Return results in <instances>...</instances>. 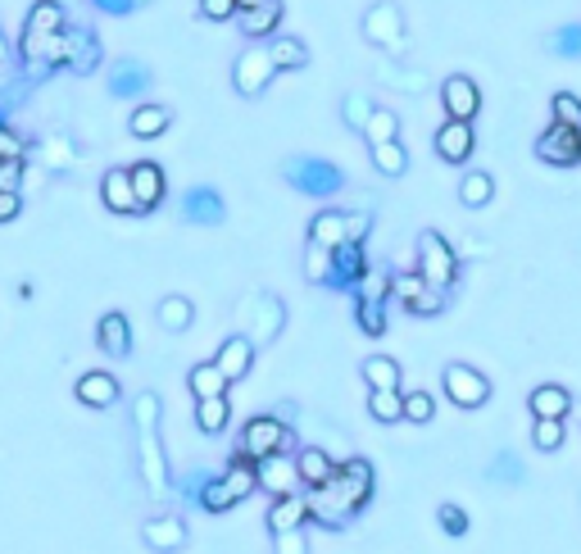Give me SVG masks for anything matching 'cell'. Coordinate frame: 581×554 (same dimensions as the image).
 Instances as JSON below:
<instances>
[{
    "label": "cell",
    "instance_id": "2e32d148",
    "mask_svg": "<svg viewBox=\"0 0 581 554\" xmlns=\"http://www.w3.org/2000/svg\"><path fill=\"white\" fill-rule=\"evenodd\" d=\"M214 364H218V373L227 377V382H241V377L250 373V364H255V341L250 337H227L223 345H218V355H214Z\"/></svg>",
    "mask_w": 581,
    "mask_h": 554
},
{
    "label": "cell",
    "instance_id": "ffe728a7",
    "mask_svg": "<svg viewBox=\"0 0 581 554\" xmlns=\"http://www.w3.org/2000/svg\"><path fill=\"white\" fill-rule=\"evenodd\" d=\"M432 146H437V155H441L445 164H464V160H472V146H477L472 123H445Z\"/></svg>",
    "mask_w": 581,
    "mask_h": 554
},
{
    "label": "cell",
    "instance_id": "ac0fdd59",
    "mask_svg": "<svg viewBox=\"0 0 581 554\" xmlns=\"http://www.w3.org/2000/svg\"><path fill=\"white\" fill-rule=\"evenodd\" d=\"M150 87V68L141 60H114L110 64V96L114 100H137Z\"/></svg>",
    "mask_w": 581,
    "mask_h": 554
},
{
    "label": "cell",
    "instance_id": "7bdbcfd3",
    "mask_svg": "<svg viewBox=\"0 0 581 554\" xmlns=\"http://www.w3.org/2000/svg\"><path fill=\"white\" fill-rule=\"evenodd\" d=\"M372 100L364 96V91H350L345 100H341V114H345V123H350V128H355V133H364L368 128V118H372Z\"/></svg>",
    "mask_w": 581,
    "mask_h": 554
},
{
    "label": "cell",
    "instance_id": "4dcf8cb0",
    "mask_svg": "<svg viewBox=\"0 0 581 554\" xmlns=\"http://www.w3.org/2000/svg\"><path fill=\"white\" fill-rule=\"evenodd\" d=\"M187 387H191L195 400H214V395H227V387H232V382H227V377L218 373V364L210 360V364H195V368H191Z\"/></svg>",
    "mask_w": 581,
    "mask_h": 554
},
{
    "label": "cell",
    "instance_id": "ab89813d",
    "mask_svg": "<svg viewBox=\"0 0 581 554\" xmlns=\"http://www.w3.org/2000/svg\"><path fill=\"white\" fill-rule=\"evenodd\" d=\"M355 318L368 337H382L387 332V300H372V295H359V305H355Z\"/></svg>",
    "mask_w": 581,
    "mask_h": 554
},
{
    "label": "cell",
    "instance_id": "f6af8a7d",
    "mask_svg": "<svg viewBox=\"0 0 581 554\" xmlns=\"http://www.w3.org/2000/svg\"><path fill=\"white\" fill-rule=\"evenodd\" d=\"M214 468H187L182 477H178V491H182V500H191V505H200V495H205V487L214 482Z\"/></svg>",
    "mask_w": 581,
    "mask_h": 554
},
{
    "label": "cell",
    "instance_id": "9c48e42d",
    "mask_svg": "<svg viewBox=\"0 0 581 554\" xmlns=\"http://www.w3.org/2000/svg\"><path fill=\"white\" fill-rule=\"evenodd\" d=\"M536 160H545L554 168H577L581 164V128L550 123V128L536 137Z\"/></svg>",
    "mask_w": 581,
    "mask_h": 554
},
{
    "label": "cell",
    "instance_id": "ee69618b",
    "mask_svg": "<svg viewBox=\"0 0 581 554\" xmlns=\"http://www.w3.org/2000/svg\"><path fill=\"white\" fill-rule=\"evenodd\" d=\"M364 137H368L372 146H382V141H400V118H395L391 110H372Z\"/></svg>",
    "mask_w": 581,
    "mask_h": 554
},
{
    "label": "cell",
    "instance_id": "d590c367",
    "mask_svg": "<svg viewBox=\"0 0 581 554\" xmlns=\"http://www.w3.org/2000/svg\"><path fill=\"white\" fill-rule=\"evenodd\" d=\"M268 55H273L277 68H305L310 64V50H305V41H300V37H277L268 46Z\"/></svg>",
    "mask_w": 581,
    "mask_h": 554
},
{
    "label": "cell",
    "instance_id": "6da1fadb",
    "mask_svg": "<svg viewBox=\"0 0 581 554\" xmlns=\"http://www.w3.org/2000/svg\"><path fill=\"white\" fill-rule=\"evenodd\" d=\"M372 500V464L368 459H345L332 482L314 487L310 495V518H318L323 527H345L364 505Z\"/></svg>",
    "mask_w": 581,
    "mask_h": 554
},
{
    "label": "cell",
    "instance_id": "e0dca14e",
    "mask_svg": "<svg viewBox=\"0 0 581 554\" xmlns=\"http://www.w3.org/2000/svg\"><path fill=\"white\" fill-rule=\"evenodd\" d=\"M255 482H260L264 491H273L277 500H282V495H295L300 473H295V464H291L287 455H268V459L255 464Z\"/></svg>",
    "mask_w": 581,
    "mask_h": 554
},
{
    "label": "cell",
    "instance_id": "30bf717a",
    "mask_svg": "<svg viewBox=\"0 0 581 554\" xmlns=\"http://www.w3.org/2000/svg\"><path fill=\"white\" fill-rule=\"evenodd\" d=\"M273 73H277V64L268 55V46H250V50H241L237 64H232V83H237L241 96H260L273 83Z\"/></svg>",
    "mask_w": 581,
    "mask_h": 554
},
{
    "label": "cell",
    "instance_id": "c3c4849f",
    "mask_svg": "<svg viewBox=\"0 0 581 554\" xmlns=\"http://www.w3.org/2000/svg\"><path fill=\"white\" fill-rule=\"evenodd\" d=\"M550 110H554V123H568V128H581V100L572 91H559L550 100Z\"/></svg>",
    "mask_w": 581,
    "mask_h": 554
},
{
    "label": "cell",
    "instance_id": "f35d334b",
    "mask_svg": "<svg viewBox=\"0 0 581 554\" xmlns=\"http://www.w3.org/2000/svg\"><path fill=\"white\" fill-rule=\"evenodd\" d=\"M191 318H195V310H191V300H187V295H168V300H160V323L168 327V332H187Z\"/></svg>",
    "mask_w": 581,
    "mask_h": 554
},
{
    "label": "cell",
    "instance_id": "5bb4252c",
    "mask_svg": "<svg viewBox=\"0 0 581 554\" xmlns=\"http://www.w3.org/2000/svg\"><path fill=\"white\" fill-rule=\"evenodd\" d=\"M245 318H250V327H255V332H250V341H273L277 332H282V323H287V310H282V300L277 295H268V291H260L255 300H245V310H241Z\"/></svg>",
    "mask_w": 581,
    "mask_h": 554
},
{
    "label": "cell",
    "instance_id": "1f68e13d",
    "mask_svg": "<svg viewBox=\"0 0 581 554\" xmlns=\"http://www.w3.org/2000/svg\"><path fill=\"white\" fill-rule=\"evenodd\" d=\"M237 18H241V33H245L250 41H260V37L277 33V23H282V5H277V0H268V5L250 10V14H237Z\"/></svg>",
    "mask_w": 581,
    "mask_h": 554
},
{
    "label": "cell",
    "instance_id": "816d5d0a",
    "mask_svg": "<svg viewBox=\"0 0 581 554\" xmlns=\"http://www.w3.org/2000/svg\"><path fill=\"white\" fill-rule=\"evenodd\" d=\"M437 522H441L445 537H464V532H468V514H464L459 505H441V509H437Z\"/></svg>",
    "mask_w": 581,
    "mask_h": 554
},
{
    "label": "cell",
    "instance_id": "836d02e7",
    "mask_svg": "<svg viewBox=\"0 0 581 554\" xmlns=\"http://www.w3.org/2000/svg\"><path fill=\"white\" fill-rule=\"evenodd\" d=\"M168 123H173V114H168L164 105H141V110L128 118V128H132V137H164Z\"/></svg>",
    "mask_w": 581,
    "mask_h": 554
},
{
    "label": "cell",
    "instance_id": "9a60e30c",
    "mask_svg": "<svg viewBox=\"0 0 581 554\" xmlns=\"http://www.w3.org/2000/svg\"><path fill=\"white\" fill-rule=\"evenodd\" d=\"M223 214H227V205H223V196L214 187H191L182 196V218L195 223V228H218Z\"/></svg>",
    "mask_w": 581,
    "mask_h": 554
},
{
    "label": "cell",
    "instance_id": "7c38bea8",
    "mask_svg": "<svg viewBox=\"0 0 581 554\" xmlns=\"http://www.w3.org/2000/svg\"><path fill=\"white\" fill-rule=\"evenodd\" d=\"M364 37L372 46H382V50H404V14H400V5H391V0L372 5L364 14Z\"/></svg>",
    "mask_w": 581,
    "mask_h": 554
},
{
    "label": "cell",
    "instance_id": "277c9868",
    "mask_svg": "<svg viewBox=\"0 0 581 554\" xmlns=\"http://www.w3.org/2000/svg\"><path fill=\"white\" fill-rule=\"evenodd\" d=\"M255 487H260L255 482V464H250L241 450H237V459L227 464V473H218L214 482L205 487V495H200V509H205V514H223V509H232L237 500H245Z\"/></svg>",
    "mask_w": 581,
    "mask_h": 554
},
{
    "label": "cell",
    "instance_id": "91938a15",
    "mask_svg": "<svg viewBox=\"0 0 581 554\" xmlns=\"http://www.w3.org/2000/svg\"><path fill=\"white\" fill-rule=\"evenodd\" d=\"M18 214V196H5V191H0V223H10Z\"/></svg>",
    "mask_w": 581,
    "mask_h": 554
},
{
    "label": "cell",
    "instance_id": "f5cc1de1",
    "mask_svg": "<svg viewBox=\"0 0 581 554\" xmlns=\"http://www.w3.org/2000/svg\"><path fill=\"white\" fill-rule=\"evenodd\" d=\"M23 160H0V191L5 196H18V187H23Z\"/></svg>",
    "mask_w": 581,
    "mask_h": 554
},
{
    "label": "cell",
    "instance_id": "681fc988",
    "mask_svg": "<svg viewBox=\"0 0 581 554\" xmlns=\"http://www.w3.org/2000/svg\"><path fill=\"white\" fill-rule=\"evenodd\" d=\"M432 414H437V400L427 395V391H409V395H404V418H409V423H427Z\"/></svg>",
    "mask_w": 581,
    "mask_h": 554
},
{
    "label": "cell",
    "instance_id": "9f6ffc18",
    "mask_svg": "<svg viewBox=\"0 0 581 554\" xmlns=\"http://www.w3.org/2000/svg\"><path fill=\"white\" fill-rule=\"evenodd\" d=\"M200 14H205L210 23H223L237 14V0H200Z\"/></svg>",
    "mask_w": 581,
    "mask_h": 554
},
{
    "label": "cell",
    "instance_id": "d6986e66",
    "mask_svg": "<svg viewBox=\"0 0 581 554\" xmlns=\"http://www.w3.org/2000/svg\"><path fill=\"white\" fill-rule=\"evenodd\" d=\"M141 537H146L150 550H160V554L182 550V545H187V522H182L178 514H160V518H150V522L141 527Z\"/></svg>",
    "mask_w": 581,
    "mask_h": 554
},
{
    "label": "cell",
    "instance_id": "74e56055",
    "mask_svg": "<svg viewBox=\"0 0 581 554\" xmlns=\"http://www.w3.org/2000/svg\"><path fill=\"white\" fill-rule=\"evenodd\" d=\"M545 50L550 55H564V60H581V23H564L545 37Z\"/></svg>",
    "mask_w": 581,
    "mask_h": 554
},
{
    "label": "cell",
    "instance_id": "6f0895ef",
    "mask_svg": "<svg viewBox=\"0 0 581 554\" xmlns=\"http://www.w3.org/2000/svg\"><path fill=\"white\" fill-rule=\"evenodd\" d=\"M91 5H96L100 14H114V18H128V14H137V10H141V0H91Z\"/></svg>",
    "mask_w": 581,
    "mask_h": 554
},
{
    "label": "cell",
    "instance_id": "7a4b0ae2",
    "mask_svg": "<svg viewBox=\"0 0 581 554\" xmlns=\"http://www.w3.org/2000/svg\"><path fill=\"white\" fill-rule=\"evenodd\" d=\"M64 5L60 0H37L23 23V41H18V60L28 78H46L50 68H64Z\"/></svg>",
    "mask_w": 581,
    "mask_h": 554
},
{
    "label": "cell",
    "instance_id": "83f0119b",
    "mask_svg": "<svg viewBox=\"0 0 581 554\" xmlns=\"http://www.w3.org/2000/svg\"><path fill=\"white\" fill-rule=\"evenodd\" d=\"M310 518V500H300V495H282L277 505L268 509V527H273V537H282V532H300V522Z\"/></svg>",
    "mask_w": 581,
    "mask_h": 554
},
{
    "label": "cell",
    "instance_id": "d4e9b609",
    "mask_svg": "<svg viewBox=\"0 0 581 554\" xmlns=\"http://www.w3.org/2000/svg\"><path fill=\"white\" fill-rule=\"evenodd\" d=\"M100 196H105V205H110L114 214H141L137 196H132L128 168H110V173H105V182H100Z\"/></svg>",
    "mask_w": 581,
    "mask_h": 554
},
{
    "label": "cell",
    "instance_id": "680465c9",
    "mask_svg": "<svg viewBox=\"0 0 581 554\" xmlns=\"http://www.w3.org/2000/svg\"><path fill=\"white\" fill-rule=\"evenodd\" d=\"M277 554H310L305 532H282V537H277Z\"/></svg>",
    "mask_w": 581,
    "mask_h": 554
},
{
    "label": "cell",
    "instance_id": "7dc6e473",
    "mask_svg": "<svg viewBox=\"0 0 581 554\" xmlns=\"http://www.w3.org/2000/svg\"><path fill=\"white\" fill-rule=\"evenodd\" d=\"M327 273H332V250H323V245H305V277L310 282H327Z\"/></svg>",
    "mask_w": 581,
    "mask_h": 554
},
{
    "label": "cell",
    "instance_id": "d6a6232c",
    "mask_svg": "<svg viewBox=\"0 0 581 554\" xmlns=\"http://www.w3.org/2000/svg\"><path fill=\"white\" fill-rule=\"evenodd\" d=\"M364 382L372 391H400V364L391 355H372L364 360Z\"/></svg>",
    "mask_w": 581,
    "mask_h": 554
},
{
    "label": "cell",
    "instance_id": "484cf974",
    "mask_svg": "<svg viewBox=\"0 0 581 554\" xmlns=\"http://www.w3.org/2000/svg\"><path fill=\"white\" fill-rule=\"evenodd\" d=\"M487 482L491 487H522L527 482V464L518 450H495L491 464H487Z\"/></svg>",
    "mask_w": 581,
    "mask_h": 554
},
{
    "label": "cell",
    "instance_id": "52a82bcc",
    "mask_svg": "<svg viewBox=\"0 0 581 554\" xmlns=\"http://www.w3.org/2000/svg\"><path fill=\"white\" fill-rule=\"evenodd\" d=\"M291 441H295V437L287 432V423H277L273 414H260V418L245 423V432H241V455H245L250 464H260V459H268V455H282Z\"/></svg>",
    "mask_w": 581,
    "mask_h": 554
},
{
    "label": "cell",
    "instance_id": "6125c7cd",
    "mask_svg": "<svg viewBox=\"0 0 581 554\" xmlns=\"http://www.w3.org/2000/svg\"><path fill=\"white\" fill-rule=\"evenodd\" d=\"M10 64V46H5V33H0V68Z\"/></svg>",
    "mask_w": 581,
    "mask_h": 554
},
{
    "label": "cell",
    "instance_id": "ba28073f",
    "mask_svg": "<svg viewBox=\"0 0 581 554\" xmlns=\"http://www.w3.org/2000/svg\"><path fill=\"white\" fill-rule=\"evenodd\" d=\"M441 387H445V395H450L459 410H482L487 400H491V382H487V377L477 373L472 364H445Z\"/></svg>",
    "mask_w": 581,
    "mask_h": 554
},
{
    "label": "cell",
    "instance_id": "8fae6325",
    "mask_svg": "<svg viewBox=\"0 0 581 554\" xmlns=\"http://www.w3.org/2000/svg\"><path fill=\"white\" fill-rule=\"evenodd\" d=\"M368 277H372V268H368L364 245L345 241V245L332 250V273H327V287H332V291H359Z\"/></svg>",
    "mask_w": 581,
    "mask_h": 554
},
{
    "label": "cell",
    "instance_id": "f1b7e54d",
    "mask_svg": "<svg viewBox=\"0 0 581 554\" xmlns=\"http://www.w3.org/2000/svg\"><path fill=\"white\" fill-rule=\"evenodd\" d=\"M295 473H300V482H310V487H323V482H332L337 464L327 459V450L310 445V450H300V459H295Z\"/></svg>",
    "mask_w": 581,
    "mask_h": 554
},
{
    "label": "cell",
    "instance_id": "b9f144b4",
    "mask_svg": "<svg viewBox=\"0 0 581 554\" xmlns=\"http://www.w3.org/2000/svg\"><path fill=\"white\" fill-rule=\"evenodd\" d=\"M368 414H372L377 423L404 418V395H400V391H372V395H368Z\"/></svg>",
    "mask_w": 581,
    "mask_h": 554
},
{
    "label": "cell",
    "instance_id": "e575fe53",
    "mask_svg": "<svg viewBox=\"0 0 581 554\" xmlns=\"http://www.w3.org/2000/svg\"><path fill=\"white\" fill-rule=\"evenodd\" d=\"M227 414H232V410H227V395H214V400H195V427H200V432H223V427H227Z\"/></svg>",
    "mask_w": 581,
    "mask_h": 554
},
{
    "label": "cell",
    "instance_id": "5b68a950",
    "mask_svg": "<svg viewBox=\"0 0 581 554\" xmlns=\"http://www.w3.org/2000/svg\"><path fill=\"white\" fill-rule=\"evenodd\" d=\"M418 277L441 295L459 282V255H454V245L441 232H422L418 237Z\"/></svg>",
    "mask_w": 581,
    "mask_h": 554
},
{
    "label": "cell",
    "instance_id": "cb8c5ba5",
    "mask_svg": "<svg viewBox=\"0 0 581 554\" xmlns=\"http://www.w3.org/2000/svg\"><path fill=\"white\" fill-rule=\"evenodd\" d=\"M527 405H532L536 418H559L564 423L572 414V391L559 387V382H541L532 395H527Z\"/></svg>",
    "mask_w": 581,
    "mask_h": 554
},
{
    "label": "cell",
    "instance_id": "60d3db41",
    "mask_svg": "<svg viewBox=\"0 0 581 554\" xmlns=\"http://www.w3.org/2000/svg\"><path fill=\"white\" fill-rule=\"evenodd\" d=\"M491 196H495V182H491V173H468V178L459 182V200H464L468 210H482Z\"/></svg>",
    "mask_w": 581,
    "mask_h": 554
},
{
    "label": "cell",
    "instance_id": "603a6c76",
    "mask_svg": "<svg viewBox=\"0 0 581 554\" xmlns=\"http://www.w3.org/2000/svg\"><path fill=\"white\" fill-rule=\"evenodd\" d=\"M64 64H68L73 73H91V68L100 64V41H96V33H87V28L64 33Z\"/></svg>",
    "mask_w": 581,
    "mask_h": 554
},
{
    "label": "cell",
    "instance_id": "94428289",
    "mask_svg": "<svg viewBox=\"0 0 581 554\" xmlns=\"http://www.w3.org/2000/svg\"><path fill=\"white\" fill-rule=\"evenodd\" d=\"M260 5H268V0H237V14H250V10H260Z\"/></svg>",
    "mask_w": 581,
    "mask_h": 554
},
{
    "label": "cell",
    "instance_id": "11a10c76",
    "mask_svg": "<svg viewBox=\"0 0 581 554\" xmlns=\"http://www.w3.org/2000/svg\"><path fill=\"white\" fill-rule=\"evenodd\" d=\"M23 150H28L23 137L10 128V123H0V160H23Z\"/></svg>",
    "mask_w": 581,
    "mask_h": 554
},
{
    "label": "cell",
    "instance_id": "3957f363",
    "mask_svg": "<svg viewBox=\"0 0 581 554\" xmlns=\"http://www.w3.org/2000/svg\"><path fill=\"white\" fill-rule=\"evenodd\" d=\"M132 418H137V455H141V477L146 487L164 495L168 482V459H164V445H160V395L155 391H141L132 400Z\"/></svg>",
    "mask_w": 581,
    "mask_h": 554
},
{
    "label": "cell",
    "instance_id": "4fadbf2b",
    "mask_svg": "<svg viewBox=\"0 0 581 554\" xmlns=\"http://www.w3.org/2000/svg\"><path fill=\"white\" fill-rule=\"evenodd\" d=\"M441 105H445V118H450V123H472L477 110H482V91H477L472 78L454 73V78L441 83Z\"/></svg>",
    "mask_w": 581,
    "mask_h": 554
},
{
    "label": "cell",
    "instance_id": "4316f807",
    "mask_svg": "<svg viewBox=\"0 0 581 554\" xmlns=\"http://www.w3.org/2000/svg\"><path fill=\"white\" fill-rule=\"evenodd\" d=\"M78 400H83V405H91V410H110L118 400V382L110 373H83L78 377Z\"/></svg>",
    "mask_w": 581,
    "mask_h": 554
},
{
    "label": "cell",
    "instance_id": "8992f818",
    "mask_svg": "<svg viewBox=\"0 0 581 554\" xmlns=\"http://www.w3.org/2000/svg\"><path fill=\"white\" fill-rule=\"evenodd\" d=\"M282 173H287V182L300 191V196H337L341 191V182H345V173L337 168V164H327V160H318V155H295V160H287L282 164Z\"/></svg>",
    "mask_w": 581,
    "mask_h": 554
},
{
    "label": "cell",
    "instance_id": "8d00e7d4",
    "mask_svg": "<svg viewBox=\"0 0 581 554\" xmlns=\"http://www.w3.org/2000/svg\"><path fill=\"white\" fill-rule=\"evenodd\" d=\"M372 164H377V173H387V178H400V173L409 168V150L400 141H382V146H372Z\"/></svg>",
    "mask_w": 581,
    "mask_h": 554
},
{
    "label": "cell",
    "instance_id": "f907efd6",
    "mask_svg": "<svg viewBox=\"0 0 581 554\" xmlns=\"http://www.w3.org/2000/svg\"><path fill=\"white\" fill-rule=\"evenodd\" d=\"M368 228H372V214L368 210H350L345 214V241L350 245H364L368 241Z\"/></svg>",
    "mask_w": 581,
    "mask_h": 554
},
{
    "label": "cell",
    "instance_id": "db71d44e",
    "mask_svg": "<svg viewBox=\"0 0 581 554\" xmlns=\"http://www.w3.org/2000/svg\"><path fill=\"white\" fill-rule=\"evenodd\" d=\"M382 78L395 83V91H422L427 87L422 73H409V68H382Z\"/></svg>",
    "mask_w": 581,
    "mask_h": 554
},
{
    "label": "cell",
    "instance_id": "44dd1931",
    "mask_svg": "<svg viewBox=\"0 0 581 554\" xmlns=\"http://www.w3.org/2000/svg\"><path fill=\"white\" fill-rule=\"evenodd\" d=\"M96 345L105 350L110 360H128L132 355V327H128V318H123V314H105V318H100Z\"/></svg>",
    "mask_w": 581,
    "mask_h": 554
},
{
    "label": "cell",
    "instance_id": "bcb514c9",
    "mask_svg": "<svg viewBox=\"0 0 581 554\" xmlns=\"http://www.w3.org/2000/svg\"><path fill=\"white\" fill-rule=\"evenodd\" d=\"M564 423L559 418H536V427H532V441H536V450H545V455H550V450H559L564 445Z\"/></svg>",
    "mask_w": 581,
    "mask_h": 554
},
{
    "label": "cell",
    "instance_id": "7402d4cb",
    "mask_svg": "<svg viewBox=\"0 0 581 554\" xmlns=\"http://www.w3.org/2000/svg\"><path fill=\"white\" fill-rule=\"evenodd\" d=\"M128 178H132V196H137L141 210H155L160 200H164V168H160V164L141 160V164L128 168Z\"/></svg>",
    "mask_w": 581,
    "mask_h": 554
},
{
    "label": "cell",
    "instance_id": "f546056e",
    "mask_svg": "<svg viewBox=\"0 0 581 554\" xmlns=\"http://www.w3.org/2000/svg\"><path fill=\"white\" fill-rule=\"evenodd\" d=\"M310 241L323 245V250L345 245V214H341V210H323V214L310 223Z\"/></svg>",
    "mask_w": 581,
    "mask_h": 554
}]
</instances>
